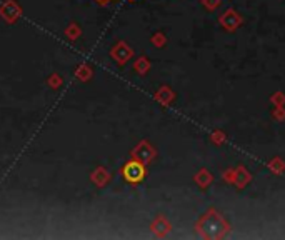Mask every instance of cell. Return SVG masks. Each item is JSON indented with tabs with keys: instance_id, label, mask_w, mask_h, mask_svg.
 Masks as SVG:
<instances>
[{
	"instance_id": "6da1fadb",
	"label": "cell",
	"mask_w": 285,
	"mask_h": 240,
	"mask_svg": "<svg viewBox=\"0 0 285 240\" xmlns=\"http://www.w3.org/2000/svg\"><path fill=\"white\" fill-rule=\"evenodd\" d=\"M122 175L129 183H139L143 180V177H145V168H143V165L139 162V160H132V162H127L124 165Z\"/></svg>"
},
{
	"instance_id": "7a4b0ae2",
	"label": "cell",
	"mask_w": 285,
	"mask_h": 240,
	"mask_svg": "<svg viewBox=\"0 0 285 240\" xmlns=\"http://www.w3.org/2000/svg\"><path fill=\"white\" fill-rule=\"evenodd\" d=\"M99 2H109V0H99Z\"/></svg>"
}]
</instances>
